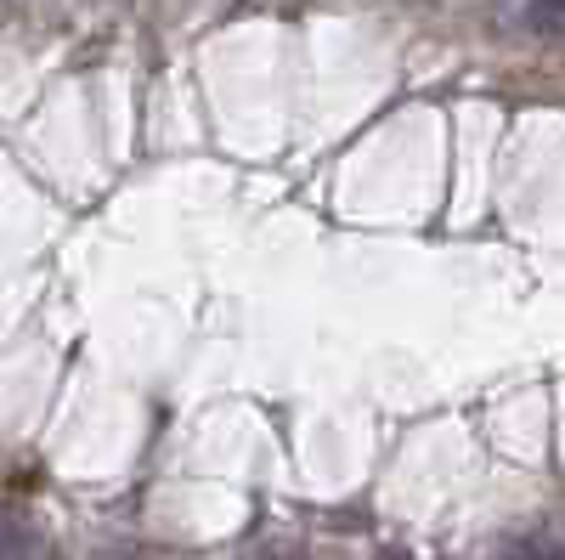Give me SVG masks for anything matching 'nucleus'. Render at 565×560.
<instances>
[{
	"instance_id": "obj_1",
	"label": "nucleus",
	"mask_w": 565,
	"mask_h": 560,
	"mask_svg": "<svg viewBox=\"0 0 565 560\" xmlns=\"http://www.w3.org/2000/svg\"><path fill=\"white\" fill-rule=\"evenodd\" d=\"M0 560H63V554H57L52 543H45L34 527L0 516Z\"/></svg>"
},
{
	"instance_id": "obj_2",
	"label": "nucleus",
	"mask_w": 565,
	"mask_h": 560,
	"mask_svg": "<svg viewBox=\"0 0 565 560\" xmlns=\"http://www.w3.org/2000/svg\"><path fill=\"white\" fill-rule=\"evenodd\" d=\"M526 23H532V34L537 40H559V23H565V0H532V12H526Z\"/></svg>"
},
{
	"instance_id": "obj_3",
	"label": "nucleus",
	"mask_w": 565,
	"mask_h": 560,
	"mask_svg": "<svg viewBox=\"0 0 565 560\" xmlns=\"http://www.w3.org/2000/svg\"><path fill=\"white\" fill-rule=\"evenodd\" d=\"M509 560H559L554 543H521V549H509Z\"/></svg>"
},
{
	"instance_id": "obj_4",
	"label": "nucleus",
	"mask_w": 565,
	"mask_h": 560,
	"mask_svg": "<svg viewBox=\"0 0 565 560\" xmlns=\"http://www.w3.org/2000/svg\"><path fill=\"white\" fill-rule=\"evenodd\" d=\"M380 560H407V554H402V549H385V554H380Z\"/></svg>"
}]
</instances>
